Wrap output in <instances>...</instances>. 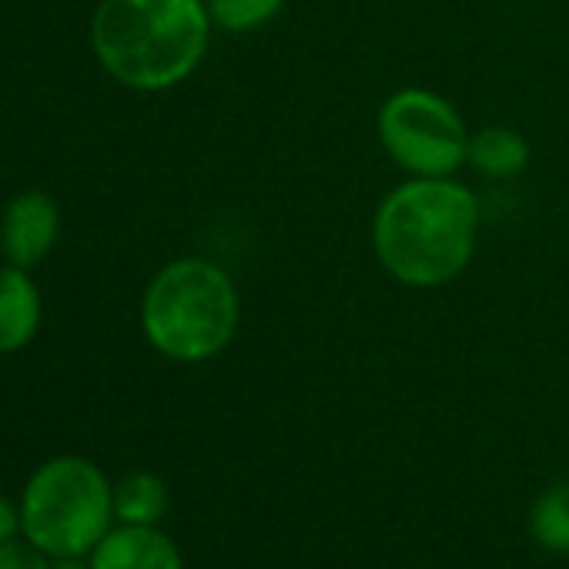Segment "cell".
I'll list each match as a JSON object with an SVG mask.
<instances>
[{"mask_svg":"<svg viewBox=\"0 0 569 569\" xmlns=\"http://www.w3.org/2000/svg\"><path fill=\"white\" fill-rule=\"evenodd\" d=\"M479 198L449 178H416L386 194L372 241L382 268L412 289L452 281L472 258Z\"/></svg>","mask_w":569,"mask_h":569,"instance_id":"cell-1","label":"cell"},{"mask_svg":"<svg viewBox=\"0 0 569 569\" xmlns=\"http://www.w3.org/2000/svg\"><path fill=\"white\" fill-rule=\"evenodd\" d=\"M208 38L204 0H101L91 21L98 61L134 91L181 84L201 64Z\"/></svg>","mask_w":569,"mask_h":569,"instance_id":"cell-2","label":"cell"},{"mask_svg":"<svg viewBox=\"0 0 569 569\" xmlns=\"http://www.w3.org/2000/svg\"><path fill=\"white\" fill-rule=\"evenodd\" d=\"M141 329L174 362L214 359L238 329V292L231 278L204 258L164 264L141 299Z\"/></svg>","mask_w":569,"mask_h":569,"instance_id":"cell-3","label":"cell"},{"mask_svg":"<svg viewBox=\"0 0 569 569\" xmlns=\"http://www.w3.org/2000/svg\"><path fill=\"white\" fill-rule=\"evenodd\" d=\"M114 519V489L108 476L81 456L44 462L24 486L21 529L51 559H81Z\"/></svg>","mask_w":569,"mask_h":569,"instance_id":"cell-4","label":"cell"},{"mask_svg":"<svg viewBox=\"0 0 569 569\" xmlns=\"http://www.w3.org/2000/svg\"><path fill=\"white\" fill-rule=\"evenodd\" d=\"M379 138L416 178H449L469 151V134L456 108L426 88L396 91L382 104Z\"/></svg>","mask_w":569,"mask_h":569,"instance_id":"cell-5","label":"cell"},{"mask_svg":"<svg viewBox=\"0 0 569 569\" xmlns=\"http://www.w3.org/2000/svg\"><path fill=\"white\" fill-rule=\"evenodd\" d=\"M61 231V214L51 194L24 191L8 201L0 218V248L18 268H31L48 258Z\"/></svg>","mask_w":569,"mask_h":569,"instance_id":"cell-6","label":"cell"},{"mask_svg":"<svg viewBox=\"0 0 569 569\" xmlns=\"http://www.w3.org/2000/svg\"><path fill=\"white\" fill-rule=\"evenodd\" d=\"M91 569H181V552L154 526H118L91 549Z\"/></svg>","mask_w":569,"mask_h":569,"instance_id":"cell-7","label":"cell"},{"mask_svg":"<svg viewBox=\"0 0 569 569\" xmlns=\"http://www.w3.org/2000/svg\"><path fill=\"white\" fill-rule=\"evenodd\" d=\"M41 292L28 268L18 264H0V356L21 352L34 342L41 329Z\"/></svg>","mask_w":569,"mask_h":569,"instance_id":"cell-8","label":"cell"},{"mask_svg":"<svg viewBox=\"0 0 569 569\" xmlns=\"http://www.w3.org/2000/svg\"><path fill=\"white\" fill-rule=\"evenodd\" d=\"M466 158L486 178H512L529 164V144L522 134H516L509 128H486L469 138Z\"/></svg>","mask_w":569,"mask_h":569,"instance_id":"cell-9","label":"cell"},{"mask_svg":"<svg viewBox=\"0 0 569 569\" xmlns=\"http://www.w3.org/2000/svg\"><path fill=\"white\" fill-rule=\"evenodd\" d=\"M168 512V486L144 469L128 472L114 486V516L128 526H154Z\"/></svg>","mask_w":569,"mask_h":569,"instance_id":"cell-10","label":"cell"},{"mask_svg":"<svg viewBox=\"0 0 569 569\" xmlns=\"http://www.w3.org/2000/svg\"><path fill=\"white\" fill-rule=\"evenodd\" d=\"M532 539L559 556H569V479L549 486L529 509Z\"/></svg>","mask_w":569,"mask_h":569,"instance_id":"cell-11","label":"cell"},{"mask_svg":"<svg viewBox=\"0 0 569 569\" xmlns=\"http://www.w3.org/2000/svg\"><path fill=\"white\" fill-rule=\"evenodd\" d=\"M204 8L211 14V24L241 34L268 24L284 8V0H204Z\"/></svg>","mask_w":569,"mask_h":569,"instance_id":"cell-12","label":"cell"},{"mask_svg":"<svg viewBox=\"0 0 569 569\" xmlns=\"http://www.w3.org/2000/svg\"><path fill=\"white\" fill-rule=\"evenodd\" d=\"M0 569H51L48 552H41L31 539L28 542H4L0 546Z\"/></svg>","mask_w":569,"mask_h":569,"instance_id":"cell-13","label":"cell"},{"mask_svg":"<svg viewBox=\"0 0 569 569\" xmlns=\"http://www.w3.org/2000/svg\"><path fill=\"white\" fill-rule=\"evenodd\" d=\"M18 529H21V512L4 496H0V546L18 539Z\"/></svg>","mask_w":569,"mask_h":569,"instance_id":"cell-14","label":"cell"},{"mask_svg":"<svg viewBox=\"0 0 569 569\" xmlns=\"http://www.w3.org/2000/svg\"><path fill=\"white\" fill-rule=\"evenodd\" d=\"M54 569H91V562L84 566L81 559H58V566Z\"/></svg>","mask_w":569,"mask_h":569,"instance_id":"cell-15","label":"cell"}]
</instances>
